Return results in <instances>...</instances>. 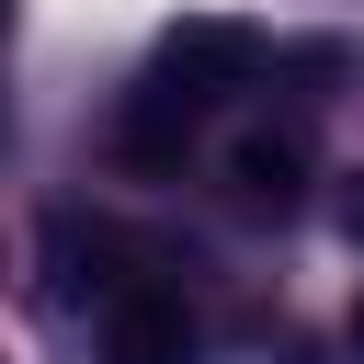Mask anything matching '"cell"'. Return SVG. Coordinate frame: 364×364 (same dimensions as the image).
Instances as JSON below:
<instances>
[{
    "label": "cell",
    "instance_id": "4",
    "mask_svg": "<svg viewBox=\"0 0 364 364\" xmlns=\"http://www.w3.org/2000/svg\"><path fill=\"white\" fill-rule=\"evenodd\" d=\"M341 228H353V239H364V182H353V193H341Z\"/></svg>",
    "mask_w": 364,
    "mask_h": 364
},
{
    "label": "cell",
    "instance_id": "6",
    "mask_svg": "<svg viewBox=\"0 0 364 364\" xmlns=\"http://www.w3.org/2000/svg\"><path fill=\"white\" fill-rule=\"evenodd\" d=\"M0 34H11V0H0Z\"/></svg>",
    "mask_w": 364,
    "mask_h": 364
},
{
    "label": "cell",
    "instance_id": "1",
    "mask_svg": "<svg viewBox=\"0 0 364 364\" xmlns=\"http://www.w3.org/2000/svg\"><path fill=\"white\" fill-rule=\"evenodd\" d=\"M262 68V46L239 34V23H182V34H159V57H148V80H136V102H125V159H182V136L239 91Z\"/></svg>",
    "mask_w": 364,
    "mask_h": 364
},
{
    "label": "cell",
    "instance_id": "5",
    "mask_svg": "<svg viewBox=\"0 0 364 364\" xmlns=\"http://www.w3.org/2000/svg\"><path fill=\"white\" fill-rule=\"evenodd\" d=\"M353 364H364V296H353Z\"/></svg>",
    "mask_w": 364,
    "mask_h": 364
},
{
    "label": "cell",
    "instance_id": "3",
    "mask_svg": "<svg viewBox=\"0 0 364 364\" xmlns=\"http://www.w3.org/2000/svg\"><path fill=\"white\" fill-rule=\"evenodd\" d=\"M228 182H239L250 205H284V193L307 182V136H296V125H250V136L228 148Z\"/></svg>",
    "mask_w": 364,
    "mask_h": 364
},
{
    "label": "cell",
    "instance_id": "2",
    "mask_svg": "<svg viewBox=\"0 0 364 364\" xmlns=\"http://www.w3.org/2000/svg\"><path fill=\"white\" fill-rule=\"evenodd\" d=\"M102 364H193V318H182V296L125 284V296L102 307Z\"/></svg>",
    "mask_w": 364,
    "mask_h": 364
}]
</instances>
